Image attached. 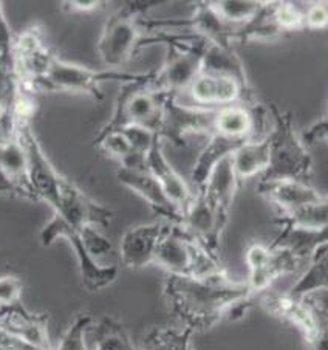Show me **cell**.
<instances>
[{"label":"cell","mask_w":328,"mask_h":350,"mask_svg":"<svg viewBox=\"0 0 328 350\" xmlns=\"http://www.w3.org/2000/svg\"><path fill=\"white\" fill-rule=\"evenodd\" d=\"M163 295L181 327L192 334L208 332L226 317L242 318L256 299L246 281L231 278L225 268L202 278L167 274Z\"/></svg>","instance_id":"1"},{"label":"cell","mask_w":328,"mask_h":350,"mask_svg":"<svg viewBox=\"0 0 328 350\" xmlns=\"http://www.w3.org/2000/svg\"><path fill=\"white\" fill-rule=\"evenodd\" d=\"M273 124L268 131L269 165L260 182L296 180L308 183L313 175V159L303 139L297 135L291 112H282L274 103H268Z\"/></svg>","instance_id":"2"},{"label":"cell","mask_w":328,"mask_h":350,"mask_svg":"<svg viewBox=\"0 0 328 350\" xmlns=\"http://www.w3.org/2000/svg\"><path fill=\"white\" fill-rule=\"evenodd\" d=\"M158 2H126L104 22L98 39V55L109 70H120L150 45V33L141 25L143 16Z\"/></svg>","instance_id":"3"},{"label":"cell","mask_w":328,"mask_h":350,"mask_svg":"<svg viewBox=\"0 0 328 350\" xmlns=\"http://www.w3.org/2000/svg\"><path fill=\"white\" fill-rule=\"evenodd\" d=\"M156 44L167 45L163 67L154 72L152 87L155 90L178 98L186 93L202 73V62L208 40L191 33L155 31Z\"/></svg>","instance_id":"4"},{"label":"cell","mask_w":328,"mask_h":350,"mask_svg":"<svg viewBox=\"0 0 328 350\" xmlns=\"http://www.w3.org/2000/svg\"><path fill=\"white\" fill-rule=\"evenodd\" d=\"M154 72L141 73L139 78L128 81L121 85L115 99L113 113L98 135L116 132L127 126H143L154 131L158 135L164 101L167 96L152 87Z\"/></svg>","instance_id":"5"},{"label":"cell","mask_w":328,"mask_h":350,"mask_svg":"<svg viewBox=\"0 0 328 350\" xmlns=\"http://www.w3.org/2000/svg\"><path fill=\"white\" fill-rule=\"evenodd\" d=\"M154 264L167 274L194 278L209 276L225 268L221 259L210 254L180 224H169L156 248Z\"/></svg>","instance_id":"6"},{"label":"cell","mask_w":328,"mask_h":350,"mask_svg":"<svg viewBox=\"0 0 328 350\" xmlns=\"http://www.w3.org/2000/svg\"><path fill=\"white\" fill-rule=\"evenodd\" d=\"M141 73L122 72V70H93L79 64L61 59L59 56L53 57L46 77L36 87V93H73V95H85L102 101L104 93L101 85L109 81H120L121 84L139 78Z\"/></svg>","instance_id":"7"},{"label":"cell","mask_w":328,"mask_h":350,"mask_svg":"<svg viewBox=\"0 0 328 350\" xmlns=\"http://www.w3.org/2000/svg\"><path fill=\"white\" fill-rule=\"evenodd\" d=\"M67 239L72 245L76 260H78L79 276L84 288L90 293H98L112 285L118 279V267L113 264H102L87 252L79 231L68 226L61 217L55 214L53 219L39 232V242L42 247H51L57 239Z\"/></svg>","instance_id":"8"},{"label":"cell","mask_w":328,"mask_h":350,"mask_svg":"<svg viewBox=\"0 0 328 350\" xmlns=\"http://www.w3.org/2000/svg\"><path fill=\"white\" fill-rule=\"evenodd\" d=\"M55 56L45 40L44 28L38 23L16 34L13 62L20 85L36 95V87L46 77Z\"/></svg>","instance_id":"9"},{"label":"cell","mask_w":328,"mask_h":350,"mask_svg":"<svg viewBox=\"0 0 328 350\" xmlns=\"http://www.w3.org/2000/svg\"><path fill=\"white\" fill-rule=\"evenodd\" d=\"M215 110L183 104L178 103V98L167 96L158 126V137L161 142L167 139L177 148H184L187 137L191 135H206L209 138L214 133Z\"/></svg>","instance_id":"10"},{"label":"cell","mask_w":328,"mask_h":350,"mask_svg":"<svg viewBox=\"0 0 328 350\" xmlns=\"http://www.w3.org/2000/svg\"><path fill=\"white\" fill-rule=\"evenodd\" d=\"M245 262L248 265L246 284L256 297L269 290L277 279L295 274L302 264L288 250L259 242L249 245L245 253Z\"/></svg>","instance_id":"11"},{"label":"cell","mask_w":328,"mask_h":350,"mask_svg":"<svg viewBox=\"0 0 328 350\" xmlns=\"http://www.w3.org/2000/svg\"><path fill=\"white\" fill-rule=\"evenodd\" d=\"M19 138L27 154L28 183L38 202H45L53 211L59 208V196L62 175L56 171L46 157L38 137L34 135L31 124L19 126Z\"/></svg>","instance_id":"12"},{"label":"cell","mask_w":328,"mask_h":350,"mask_svg":"<svg viewBox=\"0 0 328 350\" xmlns=\"http://www.w3.org/2000/svg\"><path fill=\"white\" fill-rule=\"evenodd\" d=\"M230 221V215L217 211L206 202L200 192L195 196L181 214V226L195 237L208 252L221 259V237Z\"/></svg>","instance_id":"13"},{"label":"cell","mask_w":328,"mask_h":350,"mask_svg":"<svg viewBox=\"0 0 328 350\" xmlns=\"http://www.w3.org/2000/svg\"><path fill=\"white\" fill-rule=\"evenodd\" d=\"M55 214L76 231L85 228V226L107 228L113 220L112 209L93 200L66 177H64L61 186L59 208L56 209Z\"/></svg>","instance_id":"14"},{"label":"cell","mask_w":328,"mask_h":350,"mask_svg":"<svg viewBox=\"0 0 328 350\" xmlns=\"http://www.w3.org/2000/svg\"><path fill=\"white\" fill-rule=\"evenodd\" d=\"M192 106L203 109H221L232 104H254L253 90L245 89L236 79L220 75L200 73L187 89Z\"/></svg>","instance_id":"15"},{"label":"cell","mask_w":328,"mask_h":350,"mask_svg":"<svg viewBox=\"0 0 328 350\" xmlns=\"http://www.w3.org/2000/svg\"><path fill=\"white\" fill-rule=\"evenodd\" d=\"M171 221L160 220L128 228L120 241L121 262L131 270H141L155 260L158 245Z\"/></svg>","instance_id":"16"},{"label":"cell","mask_w":328,"mask_h":350,"mask_svg":"<svg viewBox=\"0 0 328 350\" xmlns=\"http://www.w3.org/2000/svg\"><path fill=\"white\" fill-rule=\"evenodd\" d=\"M118 182L127 189L141 197L152 211L160 215L163 220L171 224H181V211L174 205L171 198L158 183V180L152 175L148 167L144 169H127L118 167L116 171Z\"/></svg>","instance_id":"17"},{"label":"cell","mask_w":328,"mask_h":350,"mask_svg":"<svg viewBox=\"0 0 328 350\" xmlns=\"http://www.w3.org/2000/svg\"><path fill=\"white\" fill-rule=\"evenodd\" d=\"M0 330L44 350H55L49 335V314L33 313L22 304L0 308Z\"/></svg>","instance_id":"18"},{"label":"cell","mask_w":328,"mask_h":350,"mask_svg":"<svg viewBox=\"0 0 328 350\" xmlns=\"http://www.w3.org/2000/svg\"><path fill=\"white\" fill-rule=\"evenodd\" d=\"M146 167L158 180V183L161 185V188L171 198L174 205L183 214L184 208L194 198L195 192L191 189L189 183L181 177L177 169L167 160V157L164 155L161 138H158L156 143L149 150L148 159H146Z\"/></svg>","instance_id":"19"},{"label":"cell","mask_w":328,"mask_h":350,"mask_svg":"<svg viewBox=\"0 0 328 350\" xmlns=\"http://www.w3.org/2000/svg\"><path fill=\"white\" fill-rule=\"evenodd\" d=\"M257 192L276 206L280 215H286L297 211L310 203L318 202L322 197L318 191L308 183L296 182V180H282V182H259Z\"/></svg>","instance_id":"20"},{"label":"cell","mask_w":328,"mask_h":350,"mask_svg":"<svg viewBox=\"0 0 328 350\" xmlns=\"http://www.w3.org/2000/svg\"><path fill=\"white\" fill-rule=\"evenodd\" d=\"M274 225L277 226V234L268 245L288 250L301 262L312 260L319 250L328 247V228H299V226L285 224L277 217L274 220Z\"/></svg>","instance_id":"21"},{"label":"cell","mask_w":328,"mask_h":350,"mask_svg":"<svg viewBox=\"0 0 328 350\" xmlns=\"http://www.w3.org/2000/svg\"><path fill=\"white\" fill-rule=\"evenodd\" d=\"M238 186L240 182L236 172H234L232 159L228 157L215 166L213 174L209 175L208 182L197 191L206 198V202L217 211L230 215Z\"/></svg>","instance_id":"22"},{"label":"cell","mask_w":328,"mask_h":350,"mask_svg":"<svg viewBox=\"0 0 328 350\" xmlns=\"http://www.w3.org/2000/svg\"><path fill=\"white\" fill-rule=\"evenodd\" d=\"M202 73L220 75V77L232 78L242 84L245 89H251L248 75H246L245 64L242 57L237 55L236 46L232 45H220L208 42L204 49Z\"/></svg>","instance_id":"23"},{"label":"cell","mask_w":328,"mask_h":350,"mask_svg":"<svg viewBox=\"0 0 328 350\" xmlns=\"http://www.w3.org/2000/svg\"><path fill=\"white\" fill-rule=\"evenodd\" d=\"M246 142H248V139H246ZM246 142H243V139L226 138L223 135H219V133H213V135L209 137L208 143L204 144L202 152L198 154L195 159L194 166H192L191 178L192 183L195 185V191L200 189L202 186L208 182L209 175L213 174L215 166L219 165L220 161H223L228 157H231L240 146Z\"/></svg>","instance_id":"24"},{"label":"cell","mask_w":328,"mask_h":350,"mask_svg":"<svg viewBox=\"0 0 328 350\" xmlns=\"http://www.w3.org/2000/svg\"><path fill=\"white\" fill-rule=\"evenodd\" d=\"M231 159L240 183L253 177L260 178L269 165L268 137L248 139L231 155Z\"/></svg>","instance_id":"25"},{"label":"cell","mask_w":328,"mask_h":350,"mask_svg":"<svg viewBox=\"0 0 328 350\" xmlns=\"http://www.w3.org/2000/svg\"><path fill=\"white\" fill-rule=\"evenodd\" d=\"M92 346L89 350H138L120 319L105 314L90 325Z\"/></svg>","instance_id":"26"},{"label":"cell","mask_w":328,"mask_h":350,"mask_svg":"<svg viewBox=\"0 0 328 350\" xmlns=\"http://www.w3.org/2000/svg\"><path fill=\"white\" fill-rule=\"evenodd\" d=\"M284 36L282 30L274 21L273 2H263L262 10L253 21L238 27L232 33V44H248L253 40H271Z\"/></svg>","instance_id":"27"},{"label":"cell","mask_w":328,"mask_h":350,"mask_svg":"<svg viewBox=\"0 0 328 350\" xmlns=\"http://www.w3.org/2000/svg\"><path fill=\"white\" fill-rule=\"evenodd\" d=\"M192 332L184 327H152L146 334L141 350H191Z\"/></svg>","instance_id":"28"},{"label":"cell","mask_w":328,"mask_h":350,"mask_svg":"<svg viewBox=\"0 0 328 350\" xmlns=\"http://www.w3.org/2000/svg\"><path fill=\"white\" fill-rule=\"evenodd\" d=\"M322 288H328V247H324L314 254L308 270L292 285L288 293L295 297H303L312 291Z\"/></svg>","instance_id":"29"},{"label":"cell","mask_w":328,"mask_h":350,"mask_svg":"<svg viewBox=\"0 0 328 350\" xmlns=\"http://www.w3.org/2000/svg\"><path fill=\"white\" fill-rule=\"evenodd\" d=\"M209 3L221 17V21L234 28L253 21L263 7V2H254V0H217Z\"/></svg>","instance_id":"30"},{"label":"cell","mask_w":328,"mask_h":350,"mask_svg":"<svg viewBox=\"0 0 328 350\" xmlns=\"http://www.w3.org/2000/svg\"><path fill=\"white\" fill-rule=\"evenodd\" d=\"M279 220L285 221V224L299 226V228L307 230H324L328 228V197L322 196L318 202L310 203V205L303 206L297 211L279 215Z\"/></svg>","instance_id":"31"},{"label":"cell","mask_w":328,"mask_h":350,"mask_svg":"<svg viewBox=\"0 0 328 350\" xmlns=\"http://www.w3.org/2000/svg\"><path fill=\"white\" fill-rule=\"evenodd\" d=\"M93 318L87 313H79L68 325L66 334L61 338L59 344L55 350H89L87 344V334H89Z\"/></svg>","instance_id":"32"},{"label":"cell","mask_w":328,"mask_h":350,"mask_svg":"<svg viewBox=\"0 0 328 350\" xmlns=\"http://www.w3.org/2000/svg\"><path fill=\"white\" fill-rule=\"evenodd\" d=\"M273 16L284 34L305 30V11L292 2H273Z\"/></svg>","instance_id":"33"},{"label":"cell","mask_w":328,"mask_h":350,"mask_svg":"<svg viewBox=\"0 0 328 350\" xmlns=\"http://www.w3.org/2000/svg\"><path fill=\"white\" fill-rule=\"evenodd\" d=\"M79 234L82 242L85 245L87 252L99 262L115 252L112 241L105 237L102 232L99 231V228H95V226H85V228L79 230Z\"/></svg>","instance_id":"34"},{"label":"cell","mask_w":328,"mask_h":350,"mask_svg":"<svg viewBox=\"0 0 328 350\" xmlns=\"http://www.w3.org/2000/svg\"><path fill=\"white\" fill-rule=\"evenodd\" d=\"M23 291V284L16 276L0 278V308L13 306L20 301Z\"/></svg>","instance_id":"35"},{"label":"cell","mask_w":328,"mask_h":350,"mask_svg":"<svg viewBox=\"0 0 328 350\" xmlns=\"http://www.w3.org/2000/svg\"><path fill=\"white\" fill-rule=\"evenodd\" d=\"M328 28V3L316 2L305 11V30Z\"/></svg>","instance_id":"36"},{"label":"cell","mask_w":328,"mask_h":350,"mask_svg":"<svg viewBox=\"0 0 328 350\" xmlns=\"http://www.w3.org/2000/svg\"><path fill=\"white\" fill-rule=\"evenodd\" d=\"M62 11L67 14H90L93 11L102 8L104 2L99 0H68L62 2Z\"/></svg>","instance_id":"37"},{"label":"cell","mask_w":328,"mask_h":350,"mask_svg":"<svg viewBox=\"0 0 328 350\" xmlns=\"http://www.w3.org/2000/svg\"><path fill=\"white\" fill-rule=\"evenodd\" d=\"M320 317V314H319ZM308 350H328V323L320 317V323L312 335L303 338Z\"/></svg>","instance_id":"38"},{"label":"cell","mask_w":328,"mask_h":350,"mask_svg":"<svg viewBox=\"0 0 328 350\" xmlns=\"http://www.w3.org/2000/svg\"><path fill=\"white\" fill-rule=\"evenodd\" d=\"M302 299L308 302L314 308L316 313L320 314L328 323V288L312 291V293L303 296Z\"/></svg>","instance_id":"39"},{"label":"cell","mask_w":328,"mask_h":350,"mask_svg":"<svg viewBox=\"0 0 328 350\" xmlns=\"http://www.w3.org/2000/svg\"><path fill=\"white\" fill-rule=\"evenodd\" d=\"M302 139L305 146L318 143L319 139H327L328 143V116L324 120L314 122L312 127H308V131L303 133Z\"/></svg>","instance_id":"40"},{"label":"cell","mask_w":328,"mask_h":350,"mask_svg":"<svg viewBox=\"0 0 328 350\" xmlns=\"http://www.w3.org/2000/svg\"><path fill=\"white\" fill-rule=\"evenodd\" d=\"M191 350H194V349H191Z\"/></svg>","instance_id":"41"}]
</instances>
